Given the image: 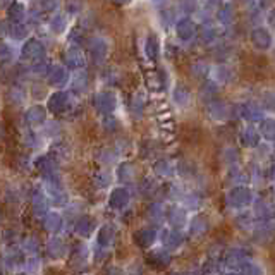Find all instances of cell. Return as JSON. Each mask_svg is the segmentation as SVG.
Wrapping results in <instances>:
<instances>
[{
  "mask_svg": "<svg viewBox=\"0 0 275 275\" xmlns=\"http://www.w3.org/2000/svg\"><path fill=\"white\" fill-rule=\"evenodd\" d=\"M174 275H181V273H174Z\"/></svg>",
  "mask_w": 275,
  "mask_h": 275,
  "instance_id": "51",
  "label": "cell"
},
{
  "mask_svg": "<svg viewBox=\"0 0 275 275\" xmlns=\"http://www.w3.org/2000/svg\"><path fill=\"white\" fill-rule=\"evenodd\" d=\"M43 52H45V50H43L42 43L36 42V40H30V42H28L26 45H24V48H23L24 57L30 59V60H42Z\"/></svg>",
  "mask_w": 275,
  "mask_h": 275,
  "instance_id": "23",
  "label": "cell"
},
{
  "mask_svg": "<svg viewBox=\"0 0 275 275\" xmlns=\"http://www.w3.org/2000/svg\"><path fill=\"white\" fill-rule=\"evenodd\" d=\"M159 237H160L159 230L153 227H143L134 234V241L140 248H152Z\"/></svg>",
  "mask_w": 275,
  "mask_h": 275,
  "instance_id": "10",
  "label": "cell"
},
{
  "mask_svg": "<svg viewBox=\"0 0 275 275\" xmlns=\"http://www.w3.org/2000/svg\"><path fill=\"white\" fill-rule=\"evenodd\" d=\"M23 249L26 251L28 256H36V253H38V242H36L35 237H28L23 244Z\"/></svg>",
  "mask_w": 275,
  "mask_h": 275,
  "instance_id": "39",
  "label": "cell"
},
{
  "mask_svg": "<svg viewBox=\"0 0 275 275\" xmlns=\"http://www.w3.org/2000/svg\"><path fill=\"white\" fill-rule=\"evenodd\" d=\"M129 201H131V193L127 191V188H122V186L112 189L110 196H108V206L114 210H119V212L126 208Z\"/></svg>",
  "mask_w": 275,
  "mask_h": 275,
  "instance_id": "8",
  "label": "cell"
},
{
  "mask_svg": "<svg viewBox=\"0 0 275 275\" xmlns=\"http://www.w3.org/2000/svg\"><path fill=\"white\" fill-rule=\"evenodd\" d=\"M74 230H76V234H78L79 237H88V236H91L93 230H95V222H93L91 217L81 215L78 220H76Z\"/></svg>",
  "mask_w": 275,
  "mask_h": 275,
  "instance_id": "19",
  "label": "cell"
},
{
  "mask_svg": "<svg viewBox=\"0 0 275 275\" xmlns=\"http://www.w3.org/2000/svg\"><path fill=\"white\" fill-rule=\"evenodd\" d=\"M115 159V155H114V152H110V150H102L100 152V162L102 164H112Z\"/></svg>",
  "mask_w": 275,
  "mask_h": 275,
  "instance_id": "45",
  "label": "cell"
},
{
  "mask_svg": "<svg viewBox=\"0 0 275 275\" xmlns=\"http://www.w3.org/2000/svg\"><path fill=\"white\" fill-rule=\"evenodd\" d=\"M112 183V177L107 171H98L93 174V184L98 189H107Z\"/></svg>",
  "mask_w": 275,
  "mask_h": 275,
  "instance_id": "32",
  "label": "cell"
},
{
  "mask_svg": "<svg viewBox=\"0 0 275 275\" xmlns=\"http://www.w3.org/2000/svg\"><path fill=\"white\" fill-rule=\"evenodd\" d=\"M225 201H227V205L230 208H237V210L246 208V206H249L253 203V191L248 188V186L237 184L229 189L227 196H225Z\"/></svg>",
  "mask_w": 275,
  "mask_h": 275,
  "instance_id": "1",
  "label": "cell"
},
{
  "mask_svg": "<svg viewBox=\"0 0 275 275\" xmlns=\"http://www.w3.org/2000/svg\"><path fill=\"white\" fill-rule=\"evenodd\" d=\"M270 23H272V26L275 28V11L272 12V19H270Z\"/></svg>",
  "mask_w": 275,
  "mask_h": 275,
  "instance_id": "49",
  "label": "cell"
},
{
  "mask_svg": "<svg viewBox=\"0 0 275 275\" xmlns=\"http://www.w3.org/2000/svg\"><path fill=\"white\" fill-rule=\"evenodd\" d=\"M159 50H160V47H159V42H157V38H155V36H150V38L147 40V54H148V57L150 59H155L157 55H159Z\"/></svg>",
  "mask_w": 275,
  "mask_h": 275,
  "instance_id": "37",
  "label": "cell"
},
{
  "mask_svg": "<svg viewBox=\"0 0 275 275\" xmlns=\"http://www.w3.org/2000/svg\"><path fill=\"white\" fill-rule=\"evenodd\" d=\"M48 203H50V200H48L47 191L40 188V186H36L33 189V193H31V205H33L35 215L45 217L48 213Z\"/></svg>",
  "mask_w": 275,
  "mask_h": 275,
  "instance_id": "6",
  "label": "cell"
},
{
  "mask_svg": "<svg viewBox=\"0 0 275 275\" xmlns=\"http://www.w3.org/2000/svg\"><path fill=\"white\" fill-rule=\"evenodd\" d=\"M47 119V110L42 107V105H33V107H30L26 110V114H24V120H26L30 126H40V124H43Z\"/></svg>",
  "mask_w": 275,
  "mask_h": 275,
  "instance_id": "13",
  "label": "cell"
},
{
  "mask_svg": "<svg viewBox=\"0 0 275 275\" xmlns=\"http://www.w3.org/2000/svg\"><path fill=\"white\" fill-rule=\"evenodd\" d=\"M115 241V227L112 224H103L102 227L98 229V234H96V248H95V256L98 260H102L103 254L108 251L112 244Z\"/></svg>",
  "mask_w": 275,
  "mask_h": 275,
  "instance_id": "2",
  "label": "cell"
},
{
  "mask_svg": "<svg viewBox=\"0 0 275 275\" xmlns=\"http://www.w3.org/2000/svg\"><path fill=\"white\" fill-rule=\"evenodd\" d=\"M246 263H249L248 261V253L244 251V249L241 248H234L230 249V251L225 253L224 256V266L230 272H236V270H242V266Z\"/></svg>",
  "mask_w": 275,
  "mask_h": 275,
  "instance_id": "4",
  "label": "cell"
},
{
  "mask_svg": "<svg viewBox=\"0 0 275 275\" xmlns=\"http://www.w3.org/2000/svg\"><path fill=\"white\" fill-rule=\"evenodd\" d=\"M251 40L258 48L265 50V48H268L270 43H272V35H270V31H266L265 28H256L251 35Z\"/></svg>",
  "mask_w": 275,
  "mask_h": 275,
  "instance_id": "25",
  "label": "cell"
},
{
  "mask_svg": "<svg viewBox=\"0 0 275 275\" xmlns=\"http://www.w3.org/2000/svg\"><path fill=\"white\" fill-rule=\"evenodd\" d=\"M47 253L50 258L54 260H59V258L66 256V244L60 237H50V241L47 242Z\"/></svg>",
  "mask_w": 275,
  "mask_h": 275,
  "instance_id": "20",
  "label": "cell"
},
{
  "mask_svg": "<svg viewBox=\"0 0 275 275\" xmlns=\"http://www.w3.org/2000/svg\"><path fill=\"white\" fill-rule=\"evenodd\" d=\"M67 107H69V96L64 91L54 93L50 96V100H48V110L54 112V114H62V112L67 110Z\"/></svg>",
  "mask_w": 275,
  "mask_h": 275,
  "instance_id": "11",
  "label": "cell"
},
{
  "mask_svg": "<svg viewBox=\"0 0 275 275\" xmlns=\"http://www.w3.org/2000/svg\"><path fill=\"white\" fill-rule=\"evenodd\" d=\"M93 45H95V43H93ZM105 54H107V45H103V43H96L95 47H91V55L96 57V62L103 60Z\"/></svg>",
  "mask_w": 275,
  "mask_h": 275,
  "instance_id": "40",
  "label": "cell"
},
{
  "mask_svg": "<svg viewBox=\"0 0 275 275\" xmlns=\"http://www.w3.org/2000/svg\"><path fill=\"white\" fill-rule=\"evenodd\" d=\"M208 112H210V115H212L215 120H225L229 117V114H230V108H229L227 103L217 102V100H215V102L210 103Z\"/></svg>",
  "mask_w": 275,
  "mask_h": 275,
  "instance_id": "27",
  "label": "cell"
},
{
  "mask_svg": "<svg viewBox=\"0 0 275 275\" xmlns=\"http://www.w3.org/2000/svg\"><path fill=\"white\" fill-rule=\"evenodd\" d=\"M174 100H176V103H179V105H186L188 103V100H189V93L186 88H177L176 93H174Z\"/></svg>",
  "mask_w": 275,
  "mask_h": 275,
  "instance_id": "41",
  "label": "cell"
},
{
  "mask_svg": "<svg viewBox=\"0 0 275 275\" xmlns=\"http://www.w3.org/2000/svg\"><path fill=\"white\" fill-rule=\"evenodd\" d=\"M260 134L266 140H275V119H263L260 124Z\"/></svg>",
  "mask_w": 275,
  "mask_h": 275,
  "instance_id": "34",
  "label": "cell"
},
{
  "mask_svg": "<svg viewBox=\"0 0 275 275\" xmlns=\"http://www.w3.org/2000/svg\"><path fill=\"white\" fill-rule=\"evenodd\" d=\"M241 145L246 148H254L260 143V131H256L254 127H244L241 131Z\"/></svg>",
  "mask_w": 275,
  "mask_h": 275,
  "instance_id": "21",
  "label": "cell"
},
{
  "mask_svg": "<svg viewBox=\"0 0 275 275\" xmlns=\"http://www.w3.org/2000/svg\"><path fill=\"white\" fill-rule=\"evenodd\" d=\"M155 188H157L155 181L150 179V177H147V179L141 183V193H145V195H150V193H153V191H155Z\"/></svg>",
  "mask_w": 275,
  "mask_h": 275,
  "instance_id": "44",
  "label": "cell"
},
{
  "mask_svg": "<svg viewBox=\"0 0 275 275\" xmlns=\"http://www.w3.org/2000/svg\"><path fill=\"white\" fill-rule=\"evenodd\" d=\"M270 181L275 186V165H272V169H270Z\"/></svg>",
  "mask_w": 275,
  "mask_h": 275,
  "instance_id": "47",
  "label": "cell"
},
{
  "mask_svg": "<svg viewBox=\"0 0 275 275\" xmlns=\"http://www.w3.org/2000/svg\"><path fill=\"white\" fill-rule=\"evenodd\" d=\"M273 152H275V147H273Z\"/></svg>",
  "mask_w": 275,
  "mask_h": 275,
  "instance_id": "53",
  "label": "cell"
},
{
  "mask_svg": "<svg viewBox=\"0 0 275 275\" xmlns=\"http://www.w3.org/2000/svg\"><path fill=\"white\" fill-rule=\"evenodd\" d=\"M66 62L69 67L79 69L84 66V55L81 54V50H78V48H71L66 54Z\"/></svg>",
  "mask_w": 275,
  "mask_h": 275,
  "instance_id": "31",
  "label": "cell"
},
{
  "mask_svg": "<svg viewBox=\"0 0 275 275\" xmlns=\"http://www.w3.org/2000/svg\"><path fill=\"white\" fill-rule=\"evenodd\" d=\"M172 261L171 254H169L167 249H157V251H152L148 254V263L155 268H165L169 266Z\"/></svg>",
  "mask_w": 275,
  "mask_h": 275,
  "instance_id": "15",
  "label": "cell"
},
{
  "mask_svg": "<svg viewBox=\"0 0 275 275\" xmlns=\"http://www.w3.org/2000/svg\"><path fill=\"white\" fill-rule=\"evenodd\" d=\"M153 174H157L159 177H172L176 174V167H174L172 162L162 159L153 164Z\"/></svg>",
  "mask_w": 275,
  "mask_h": 275,
  "instance_id": "28",
  "label": "cell"
},
{
  "mask_svg": "<svg viewBox=\"0 0 275 275\" xmlns=\"http://www.w3.org/2000/svg\"><path fill=\"white\" fill-rule=\"evenodd\" d=\"M234 224L241 230H253L254 225H256V217H254L253 212H241L234 218Z\"/></svg>",
  "mask_w": 275,
  "mask_h": 275,
  "instance_id": "24",
  "label": "cell"
},
{
  "mask_svg": "<svg viewBox=\"0 0 275 275\" xmlns=\"http://www.w3.org/2000/svg\"><path fill=\"white\" fill-rule=\"evenodd\" d=\"M64 28H66V18H64V16H55V18L52 19V30H54L55 33H62Z\"/></svg>",
  "mask_w": 275,
  "mask_h": 275,
  "instance_id": "43",
  "label": "cell"
},
{
  "mask_svg": "<svg viewBox=\"0 0 275 275\" xmlns=\"http://www.w3.org/2000/svg\"><path fill=\"white\" fill-rule=\"evenodd\" d=\"M107 275H124V272L120 268H117V266H110V268H108V272H107Z\"/></svg>",
  "mask_w": 275,
  "mask_h": 275,
  "instance_id": "46",
  "label": "cell"
},
{
  "mask_svg": "<svg viewBox=\"0 0 275 275\" xmlns=\"http://www.w3.org/2000/svg\"><path fill=\"white\" fill-rule=\"evenodd\" d=\"M241 275H265V270L261 268L260 265H256V263H246L244 266H242V270H241Z\"/></svg>",
  "mask_w": 275,
  "mask_h": 275,
  "instance_id": "38",
  "label": "cell"
},
{
  "mask_svg": "<svg viewBox=\"0 0 275 275\" xmlns=\"http://www.w3.org/2000/svg\"><path fill=\"white\" fill-rule=\"evenodd\" d=\"M112 2H114L115 6H126V4L131 2V0H112Z\"/></svg>",
  "mask_w": 275,
  "mask_h": 275,
  "instance_id": "48",
  "label": "cell"
},
{
  "mask_svg": "<svg viewBox=\"0 0 275 275\" xmlns=\"http://www.w3.org/2000/svg\"><path fill=\"white\" fill-rule=\"evenodd\" d=\"M241 115H242V119L249 120V122H260V120H263V112H261V108L253 103L242 105Z\"/></svg>",
  "mask_w": 275,
  "mask_h": 275,
  "instance_id": "22",
  "label": "cell"
},
{
  "mask_svg": "<svg viewBox=\"0 0 275 275\" xmlns=\"http://www.w3.org/2000/svg\"><path fill=\"white\" fill-rule=\"evenodd\" d=\"M160 242L164 249H179L184 244V234L181 229H162Z\"/></svg>",
  "mask_w": 275,
  "mask_h": 275,
  "instance_id": "5",
  "label": "cell"
},
{
  "mask_svg": "<svg viewBox=\"0 0 275 275\" xmlns=\"http://www.w3.org/2000/svg\"><path fill=\"white\" fill-rule=\"evenodd\" d=\"M234 18V11L230 6H224L220 7V11H218V19H220L222 23H229L230 19Z\"/></svg>",
  "mask_w": 275,
  "mask_h": 275,
  "instance_id": "42",
  "label": "cell"
},
{
  "mask_svg": "<svg viewBox=\"0 0 275 275\" xmlns=\"http://www.w3.org/2000/svg\"><path fill=\"white\" fill-rule=\"evenodd\" d=\"M189 234L193 237H198V236H203V234L208 230V222H206L205 217L201 215H195L189 220Z\"/></svg>",
  "mask_w": 275,
  "mask_h": 275,
  "instance_id": "26",
  "label": "cell"
},
{
  "mask_svg": "<svg viewBox=\"0 0 275 275\" xmlns=\"http://www.w3.org/2000/svg\"><path fill=\"white\" fill-rule=\"evenodd\" d=\"M136 176V169L132 164H129V162H122V164L117 167V179L120 181V183H131L132 179H134Z\"/></svg>",
  "mask_w": 275,
  "mask_h": 275,
  "instance_id": "29",
  "label": "cell"
},
{
  "mask_svg": "<svg viewBox=\"0 0 275 275\" xmlns=\"http://www.w3.org/2000/svg\"><path fill=\"white\" fill-rule=\"evenodd\" d=\"M167 213H169L167 206H165L164 203H160V201L152 203L150 205V208H148V217L152 218V220H155V222L164 220V218L167 217Z\"/></svg>",
  "mask_w": 275,
  "mask_h": 275,
  "instance_id": "30",
  "label": "cell"
},
{
  "mask_svg": "<svg viewBox=\"0 0 275 275\" xmlns=\"http://www.w3.org/2000/svg\"><path fill=\"white\" fill-rule=\"evenodd\" d=\"M167 222L171 224V227L174 229H183L188 222V215H186V210L181 208V206H172L167 213Z\"/></svg>",
  "mask_w": 275,
  "mask_h": 275,
  "instance_id": "12",
  "label": "cell"
},
{
  "mask_svg": "<svg viewBox=\"0 0 275 275\" xmlns=\"http://www.w3.org/2000/svg\"><path fill=\"white\" fill-rule=\"evenodd\" d=\"M28 254L21 248H9L4 254V266L9 270H21L26 268L28 263Z\"/></svg>",
  "mask_w": 275,
  "mask_h": 275,
  "instance_id": "3",
  "label": "cell"
},
{
  "mask_svg": "<svg viewBox=\"0 0 275 275\" xmlns=\"http://www.w3.org/2000/svg\"><path fill=\"white\" fill-rule=\"evenodd\" d=\"M16 275H23V273H16Z\"/></svg>",
  "mask_w": 275,
  "mask_h": 275,
  "instance_id": "52",
  "label": "cell"
},
{
  "mask_svg": "<svg viewBox=\"0 0 275 275\" xmlns=\"http://www.w3.org/2000/svg\"><path fill=\"white\" fill-rule=\"evenodd\" d=\"M9 14H11L12 23H21V19L24 18V14H26V11H24V7L21 6V4L16 2V4H12V6H11Z\"/></svg>",
  "mask_w": 275,
  "mask_h": 275,
  "instance_id": "36",
  "label": "cell"
},
{
  "mask_svg": "<svg viewBox=\"0 0 275 275\" xmlns=\"http://www.w3.org/2000/svg\"><path fill=\"white\" fill-rule=\"evenodd\" d=\"M43 227H45L48 232L57 234L59 230H62L64 227V218L59 212H48L45 217H43Z\"/></svg>",
  "mask_w": 275,
  "mask_h": 275,
  "instance_id": "16",
  "label": "cell"
},
{
  "mask_svg": "<svg viewBox=\"0 0 275 275\" xmlns=\"http://www.w3.org/2000/svg\"><path fill=\"white\" fill-rule=\"evenodd\" d=\"M35 167L43 174V177L50 176V174H54V172H59L57 171V160H55L54 157H48V155L38 157V159L35 160Z\"/></svg>",
  "mask_w": 275,
  "mask_h": 275,
  "instance_id": "17",
  "label": "cell"
},
{
  "mask_svg": "<svg viewBox=\"0 0 275 275\" xmlns=\"http://www.w3.org/2000/svg\"><path fill=\"white\" fill-rule=\"evenodd\" d=\"M88 258V248L84 244H76L72 249V261L78 265H84Z\"/></svg>",
  "mask_w": 275,
  "mask_h": 275,
  "instance_id": "35",
  "label": "cell"
},
{
  "mask_svg": "<svg viewBox=\"0 0 275 275\" xmlns=\"http://www.w3.org/2000/svg\"><path fill=\"white\" fill-rule=\"evenodd\" d=\"M227 275H241V273H236V272H229Z\"/></svg>",
  "mask_w": 275,
  "mask_h": 275,
  "instance_id": "50",
  "label": "cell"
},
{
  "mask_svg": "<svg viewBox=\"0 0 275 275\" xmlns=\"http://www.w3.org/2000/svg\"><path fill=\"white\" fill-rule=\"evenodd\" d=\"M48 72H50L48 81H50V84H54V86H60V84H64L67 81V72L64 71L62 67H52Z\"/></svg>",
  "mask_w": 275,
  "mask_h": 275,
  "instance_id": "33",
  "label": "cell"
},
{
  "mask_svg": "<svg viewBox=\"0 0 275 275\" xmlns=\"http://www.w3.org/2000/svg\"><path fill=\"white\" fill-rule=\"evenodd\" d=\"M176 33L181 40H183V42H188V40H191L196 33L195 23H193L191 19H188V18L181 19V21L177 23V26H176Z\"/></svg>",
  "mask_w": 275,
  "mask_h": 275,
  "instance_id": "18",
  "label": "cell"
},
{
  "mask_svg": "<svg viewBox=\"0 0 275 275\" xmlns=\"http://www.w3.org/2000/svg\"><path fill=\"white\" fill-rule=\"evenodd\" d=\"M115 96L108 91H102L93 98V105L98 112H102L105 115H110L115 108Z\"/></svg>",
  "mask_w": 275,
  "mask_h": 275,
  "instance_id": "9",
  "label": "cell"
},
{
  "mask_svg": "<svg viewBox=\"0 0 275 275\" xmlns=\"http://www.w3.org/2000/svg\"><path fill=\"white\" fill-rule=\"evenodd\" d=\"M253 213L258 222H270L275 218V203L268 200H258L254 201Z\"/></svg>",
  "mask_w": 275,
  "mask_h": 275,
  "instance_id": "7",
  "label": "cell"
},
{
  "mask_svg": "<svg viewBox=\"0 0 275 275\" xmlns=\"http://www.w3.org/2000/svg\"><path fill=\"white\" fill-rule=\"evenodd\" d=\"M275 236V227L270 222H260L254 225L253 229V237L260 242H268Z\"/></svg>",
  "mask_w": 275,
  "mask_h": 275,
  "instance_id": "14",
  "label": "cell"
}]
</instances>
